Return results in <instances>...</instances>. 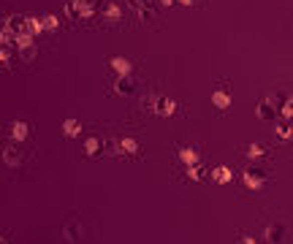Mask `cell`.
Masks as SVG:
<instances>
[{"instance_id": "9c48e42d", "label": "cell", "mask_w": 293, "mask_h": 244, "mask_svg": "<svg viewBox=\"0 0 293 244\" xmlns=\"http://www.w3.org/2000/svg\"><path fill=\"white\" fill-rule=\"evenodd\" d=\"M19 55H22V60L25 63H30V60H36V44H28V46H19Z\"/></svg>"}, {"instance_id": "d6986e66", "label": "cell", "mask_w": 293, "mask_h": 244, "mask_svg": "<svg viewBox=\"0 0 293 244\" xmlns=\"http://www.w3.org/2000/svg\"><path fill=\"white\" fill-rule=\"evenodd\" d=\"M98 147H101V141H98V138H90L87 141V155H98Z\"/></svg>"}, {"instance_id": "ba28073f", "label": "cell", "mask_w": 293, "mask_h": 244, "mask_svg": "<svg viewBox=\"0 0 293 244\" xmlns=\"http://www.w3.org/2000/svg\"><path fill=\"white\" fill-rule=\"evenodd\" d=\"M279 236H282V225H269L266 228V241L269 244H279Z\"/></svg>"}, {"instance_id": "5bb4252c", "label": "cell", "mask_w": 293, "mask_h": 244, "mask_svg": "<svg viewBox=\"0 0 293 244\" xmlns=\"http://www.w3.org/2000/svg\"><path fill=\"white\" fill-rule=\"evenodd\" d=\"M179 157H182L185 163H196V160H198L196 152H193V149H188V147H182V149H179Z\"/></svg>"}, {"instance_id": "7c38bea8", "label": "cell", "mask_w": 293, "mask_h": 244, "mask_svg": "<svg viewBox=\"0 0 293 244\" xmlns=\"http://www.w3.org/2000/svg\"><path fill=\"white\" fill-rule=\"evenodd\" d=\"M6 163H9V166H19V163H22V155H19L17 149H6Z\"/></svg>"}, {"instance_id": "e0dca14e", "label": "cell", "mask_w": 293, "mask_h": 244, "mask_svg": "<svg viewBox=\"0 0 293 244\" xmlns=\"http://www.w3.org/2000/svg\"><path fill=\"white\" fill-rule=\"evenodd\" d=\"M215 179H217V182H228V179H231V171H228V168H217V171H215Z\"/></svg>"}, {"instance_id": "603a6c76", "label": "cell", "mask_w": 293, "mask_h": 244, "mask_svg": "<svg viewBox=\"0 0 293 244\" xmlns=\"http://www.w3.org/2000/svg\"><path fill=\"white\" fill-rule=\"evenodd\" d=\"M161 3H163V6H171V3H174V0H161Z\"/></svg>"}, {"instance_id": "3957f363", "label": "cell", "mask_w": 293, "mask_h": 244, "mask_svg": "<svg viewBox=\"0 0 293 244\" xmlns=\"http://www.w3.org/2000/svg\"><path fill=\"white\" fill-rule=\"evenodd\" d=\"M133 90H136V82L130 79V74H125V76L117 79V84H114L117 95H133Z\"/></svg>"}, {"instance_id": "52a82bcc", "label": "cell", "mask_w": 293, "mask_h": 244, "mask_svg": "<svg viewBox=\"0 0 293 244\" xmlns=\"http://www.w3.org/2000/svg\"><path fill=\"white\" fill-rule=\"evenodd\" d=\"M111 68L117 71L119 76H125V74H130V60H125V57H111Z\"/></svg>"}, {"instance_id": "d4e9b609", "label": "cell", "mask_w": 293, "mask_h": 244, "mask_svg": "<svg viewBox=\"0 0 293 244\" xmlns=\"http://www.w3.org/2000/svg\"><path fill=\"white\" fill-rule=\"evenodd\" d=\"M0 244H6V239H3V236H0Z\"/></svg>"}, {"instance_id": "6da1fadb", "label": "cell", "mask_w": 293, "mask_h": 244, "mask_svg": "<svg viewBox=\"0 0 293 244\" xmlns=\"http://www.w3.org/2000/svg\"><path fill=\"white\" fill-rule=\"evenodd\" d=\"M152 111L158 117H171L177 111V103L171 98H152Z\"/></svg>"}, {"instance_id": "7402d4cb", "label": "cell", "mask_w": 293, "mask_h": 244, "mask_svg": "<svg viewBox=\"0 0 293 244\" xmlns=\"http://www.w3.org/2000/svg\"><path fill=\"white\" fill-rule=\"evenodd\" d=\"M174 3H182V6H193L196 0H174Z\"/></svg>"}, {"instance_id": "30bf717a", "label": "cell", "mask_w": 293, "mask_h": 244, "mask_svg": "<svg viewBox=\"0 0 293 244\" xmlns=\"http://www.w3.org/2000/svg\"><path fill=\"white\" fill-rule=\"evenodd\" d=\"M11 136L19 138V141L28 138V125H25V122H14V125H11Z\"/></svg>"}, {"instance_id": "ffe728a7", "label": "cell", "mask_w": 293, "mask_h": 244, "mask_svg": "<svg viewBox=\"0 0 293 244\" xmlns=\"http://www.w3.org/2000/svg\"><path fill=\"white\" fill-rule=\"evenodd\" d=\"M277 133L282 136V138H290V125H288V122H282V125L277 128Z\"/></svg>"}, {"instance_id": "4fadbf2b", "label": "cell", "mask_w": 293, "mask_h": 244, "mask_svg": "<svg viewBox=\"0 0 293 244\" xmlns=\"http://www.w3.org/2000/svg\"><path fill=\"white\" fill-rule=\"evenodd\" d=\"M119 14H122V11H119L117 3H109V6L103 9V17H109V19H119Z\"/></svg>"}, {"instance_id": "8992f818", "label": "cell", "mask_w": 293, "mask_h": 244, "mask_svg": "<svg viewBox=\"0 0 293 244\" xmlns=\"http://www.w3.org/2000/svg\"><path fill=\"white\" fill-rule=\"evenodd\" d=\"M244 182H247L250 187H261V182H263V171H261V168H250L247 174H244Z\"/></svg>"}, {"instance_id": "ac0fdd59", "label": "cell", "mask_w": 293, "mask_h": 244, "mask_svg": "<svg viewBox=\"0 0 293 244\" xmlns=\"http://www.w3.org/2000/svg\"><path fill=\"white\" fill-rule=\"evenodd\" d=\"M119 149H128V152H136V149H138V144H136V141H130V138H125V141H119Z\"/></svg>"}, {"instance_id": "2e32d148", "label": "cell", "mask_w": 293, "mask_h": 244, "mask_svg": "<svg viewBox=\"0 0 293 244\" xmlns=\"http://www.w3.org/2000/svg\"><path fill=\"white\" fill-rule=\"evenodd\" d=\"M247 155H250V157H261V155H266V149L261 147V144H250Z\"/></svg>"}, {"instance_id": "44dd1931", "label": "cell", "mask_w": 293, "mask_h": 244, "mask_svg": "<svg viewBox=\"0 0 293 244\" xmlns=\"http://www.w3.org/2000/svg\"><path fill=\"white\" fill-rule=\"evenodd\" d=\"M282 114H285V117H290V101H285V103H282Z\"/></svg>"}, {"instance_id": "7a4b0ae2", "label": "cell", "mask_w": 293, "mask_h": 244, "mask_svg": "<svg viewBox=\"0 0 293 244\" xmlns=\"http://www.w3.org/2000/svg\"><path fill=\"white\" fill-rule=\"evenodd\" d=\"M130 6L136 9V14H138V22H152L155 19V9H152L146 0H130Z\"/></svg>"}, {"instance_id": "8fae6325", "label": "cell", "mask_w": 293, "mask_h": 244, "mask_svg": "<svg viewBox=\"0 0 293 244\" xmlns=\"http://www.w3.org/2000/svg\"><path fill=\"white\" fill-rule=\"evenodd\" d=\"M65 128V136H79V130H82V125H79V120H68L63 125Z\"/></svg>"}, {"instance_id": "5b68a950", "label": "cell", "mask_w": 293, "mask_h": 244, "mask_svg": "<svg viewBox=\"0 0 293 244\" xmlns=\"http://www.w3.org/2000/svg\"><path fill=\"white\" fill-rule=\"evenodd\" d=\"M212 103H215L217 109H228V106H231V95H228V90H217L215 95H212Z\"/></svg>"}, {"instance_id": "9a60e30c", "label": "cell", "mask_w": 293, "mask_h": 244, "mask_svg": "<svg viewBox=\"0 0 293 244\" xmlns=\"http://www.w3.org/2000/svg\"><path fill=\"white\" fill-rule=\"evenodd\" d=\"M41 28L44 30H55L57 28V17H44L41 19Z\"/></svg>"}, {"instance_id": "277c9868", "label": "cell", "mask_w": 293, "mask_h": 244, "mask_svg": "<svg viewBox=\"0 0 293 244\" xmlns=\"http://www.w3.org/2000/svg\"><path fill=\"white\" fill-rule=\"evenodd\" d=\"M258 120H263V122H274L277 120V109L271 106V98L258 106Z\"/></svg>"}, {"instance_id": "cb8c5ba5", "label": "cell", "mask_w": 293, "mask_h": 244, "mask_svg": "<svg viewBox=\"0 0 293 244\" xmlns=\"http://www.w3.org/2000/svg\"><path fill=\"white\" fill-rule=\"evenodd\" d=\"M244 244H255V241H252V239H247V236H244Z\"/></svg>"}]
</instances>
